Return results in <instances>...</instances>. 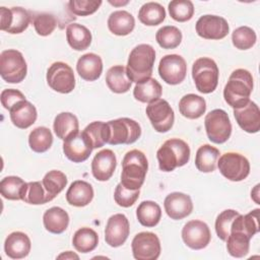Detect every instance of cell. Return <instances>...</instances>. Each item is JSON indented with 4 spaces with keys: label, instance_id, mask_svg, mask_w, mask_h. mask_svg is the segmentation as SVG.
Returning a JSON list of instances; mask_svg holds the SVG:
<instances>
[{
    "label": "cell",
    "instance_id": "cell-1",
    "mask_svg": "<svg viewBox=\"0 0 260 260\" xmlns=\"http://www.w3.org/2000/svg\"><path fill=\"white\" fill-rule=\"evenodd\" d=\"M253 90V76L246 69H236L232 72L223 88V98L232 108H240L250 101Z\"/></svg>",
    "mask_w": 260,
    "mask_h": 260
},
{
    "label": "cell",
    "instance_id": "cell-2",
    "mask_svg": "<svg viewBox=\"0 0 260 260\" xmlns=\"http://www.w3.org/2000/svg\"><path fill=\"white\" fill-rule=\"evenodd\" d=\"M155 51L148 44H140L130 52L126 72L131 82L139 83L151 77Z\"/></svg>",
    "mask_w": 260,
    "mask_h": 260
},
{
    "label": "cell",
    "instance_id": "cell-3",
    "mask_svg": "<svg viewBox=\"0 0 260 260\" xmlns=\"http://www.w3.org/2000/svg\"><path fill=\"white\" fill-rule=\"evenodd\" d=\"M148 169L145 154L138 150L128 151L122 160L121 184L130 190H139L143 185Z\"/></svg>",
    "mask_w": 260,
    "mask_h": 260
},
{
    "label": "cell",
    "instance_id": "cell-4",
    "mask_svg": "<svg viewBox=\"0 0 260 260\" xmlns=\"http://www.w3.org/2000/svg\"><path fill=\"white\" fill-rule=\"evenodd\" d=\"M156 157L160 171L172 172L189 161L190 147L180 138H171L157 149Z\"/></svg>",
    "mask_w": 260,
    "mask_h": 260
},
{
    "label": "cell",
    "instance_id": "cell-5",
    "mask_svg": "<svg viewBox=\"0 0 260 260\" xmlns=\"http://www.w3.org/2000/svg\"><path fill=\"white\" fill-rule=\"evenodd\" d=\"M219 71L216 63L207 57L197 59L192 66V78L197 90L201 93L214 91L218 83Z\"/></svg>",
    "mask_w": 260,
    "mask_h": 260
},
{
    "label": "cell",
    "instance_id": "cell-6",
    "mask_svg": "<svg viewBox=\"0 0 260 260\" xmlns=\"http://www.w3.org/2000/svg\"><path fill=\"white\" fill-rule=\"evenodd\" d=\"M27 72V65L22 54L13 49L4 50L0 55V75L9 83L21 82Z\"/></svg>",
    "mask_w": 260,
    "mask_h": 260
},
{
    "label": "cell",
    "instance_id": "cell-7",
    "mask_svg": "<svg viewBox=\"0 0 260 260\" xmlns=\"http://www.w3.org/2000/svg\"><path fill=\"white\" fill-rule=\"evenodd\" d=\"M108 143L111 145L134 143L141 135L140 125L130 118H119L107 122Z\"/></svg>",
    "mask_w": 260,
    "mask_h": 260
},
{
    "label": "cell",
    "instance_id": "cell-8",
    "mask_svg": "<svg viewBox=\"0 0 260 260\" xmlns=\"http://www.w3.org/2000/svg\"><path fill=\"white\" fill-rule=\"evenodd\" d=\"M208 139L216 144L224 143L232 134V124L229 115L221 109L209 112L204 119Z\"/></svg>",
    "mask_w": 260,
    "mask_h": 260
},
{
    "label": "cell",
    "instance_id": "cell-9",
    "mask_svg": "<svg viewBox=\"0 0 260 260\" xmlns=\"http://www.w3.org/2000/svg\"><path fill=\"white\" fill-rule=\"evenodd\" d=\"M217 168L220 174L230 181L240 182L250 174V162L238 152H226L217 159Z\"/></svg>",
    "mask_w": 260,
    "mask_h": 260
},
{
    "label": "cell",
    "instance_id": "cell-10",
    "mask_svg": "<svg viewBox=\"0 0 260 260\" xmlns=\"http://www.w3.org/2000/svg\"><path fill=\"white\" fill-rule=\"evenodd\" d=\"M49 86L60 93H69L75 87V77L72 68L64 62H55L47 70Z\"/></svg>",
    "mask_w": 260,
    "mask_h": 260
},
{
    "label": "cell",
    "instance_id": "cell-11",
    "mask_svg": "<svg viewBox=\"0 0 260 260\" xmlns=\"http://www.w3.org/2000/svg\"><path fill=\"white\" fill-rule=\"evenodd\" d=\"M145 113L156 132H168L174 125L175 114L166 100L157 99L149 103Z\"/></svg>",
    "mask_w": 260,
    "mask_h": 260
},
{
    "label": "cell",
    "instance_id": "cell-12",
    "mask_svg": "<svg viewBox=\"0 0 260 260\" xmlns=\"http://www.w3.org/2000/svg\"><path fill=\"white\" fill-rule=\"evenodd\" d=\"M158 74L168 84L181 83L187 74V64L183 57L177 54L164 56L158 64Z\"/></svg>",
    "mask_w": 260,
    "mask_h": 260
},
{
    "label": "cell",
    "instance_id": "cell-13",
    "mask_svg": "<svg viewBox=\"0 0 260 260\" xmlns=\"http://www.w3.org/2000/svg\"><path fill=\"white\" fill-rule=\"evenodd\" d=\"M133 257L137 260H156L160 255V242L154 233L141 232L131 243Z\"/></svg>",
    "mask_w": 260,
    "mask_h": 260
},
{
    "label": "cell",
    "instance_id": "cell-14",
    "mask_svg": "<svg viewBox=\"0 0 260 260\" xmlns=\"http://www.w3.org/2000/svg\"><path fill=\"white\" fill-rule=\"evenodd\" d=\"M0 29L9 34H20L24 31L29 22L30 15L22 7L6 8L0 7Z\"/></svg>",
    "mask_w": 260,
    "mask_h": 260
},
{
    "label": "cell",
    "instance_id": "cell-15",
    "mask_svg": "<svg viewBox=\"0 0 260 260\" xmlns=\"http://www.w3.org/2000/svg\"><path fill=\"white\" fill-rule=\"evenodd\" d=\"M195 27L197 35L206 40H221L230 31L229 23L223 17L211 14L199 17Z\"/></svg>",
    "mask_w": 260,
    "mask_h": 260
},
{
    "label": "cell",
    "instance_id": "cell-16",
    "mask_svg": "<svg viewBox=\"0 0 260 260\" xmlns=\"http://www.w3.org/2000/svg\"><path fill=\"white\" fill-rule=\"evenodd\" d=\"M182 239L189 248L200 250L209 244L211 234L208 225L204 221L194 219L185 223L182 230Z\"/></svg>",
    "mask_w": 260,
    "mask_h": 260
},
{
    "label": "cell",
    "instance_id": "cell-17",
    "mask_svg": "<svg viewBox=\"0 0 260 260\" xmlns=\"http://www.w3.org/2000/svg\"><path fill=\"white\" fill-rule=\"evenodd\" d=\"M92 149V144L83 131H78L77 133L70 135L63 142L64 154L73 162H82L86 160Z\"/></svg>",
    "mask_w": 260,
    "mask_h": 260
},
{
    "label": "cell",
    "instance_id": "cell-18",
    "mask_svg": "<svg viewBox=\"0 0 260 260\" xmlns=\"http://www.w3.org/2000/svg\"><path fill=\"white\" fill-rule=\"evenodd\" d=\"M129 233L130 225L128 218L122 213H116L107 221L105 229L106 243L113 248L120 247L128 239Z\"/></svg>",
    "mask_w": 260,
    "mask_h": 260
},
{
    "label": "cell",
    "instance_id": "cell-19",
    "mask_svg": "<svg viewBox=\"0 0 260 260\" xmlns=\"http://www.w3.org/2000/svg\"><path fill=\"white\" fill-rule=\"evenodd\" d=\"M164 207L168 216L175 220L183 219L193 211L191 197L182 192L170 193L165 198Z\"/></svg>",
    "mask_w": 260,
    "mask_h": 260
},
{
    "label": "cell",
    "instance_id": "cell-20",
    "mask_svg": "<svg viewBox=\"0 0 260 260\" xmlns=\"http://www.w3.org/2000/svg\"><path fill=\"white\" fill-rule=\"evenodd\" d=\"M117 167L116 155L111 149L99 151L91 161V173L101 182L108 181L114 174Z\"/></svg>",
    "mask_w": 260,
    "mask_h": 260
},
{
    "label": "cell",
    "instance_id": "cell-21",
    "mask_svg": "<svg viewBox=\"0 0 260 260\" xmlns=\"http://www.w3.org/2000/svg\"><path fill=\"white\" fill-rule=\"evenodd\" d=\"M238 125L248 133H257L260 129V111L256 103L249 101L245 106L234 109Z\"/></svg>",
    "mask_w": 260,
    "mask_h": 260
},
{
    "label": "cell",
    "instance_id": "cell-22",
    "mask_svg": "<svg viewBox=\"0 0 260 260\" xmlns=\"http://www.w3.org/2000/svg\"><path fill=\"white\" fill-rule=\"evenodd\" d=\"M9 114L12 124L19 129H26L30 127L38 117L36 107L26 100L15 104L9 110Z\"/></svg>",
    "mask_w": 260,
    "mask_h": 260
},
{
    "label": "cell",
    "instance_id": "cell-23",
    "mask_svg": "<svg viewBox=\"0 0 260 260\" xmlns=\"http://www.w3.org/2000/svg\"><path fill=\"white\" fill-rule=\"evenodd\" d=\"M31 244L28 236L22 232L9 234L4 243L5 254L11 259H21L30 252Z\"/></svg>",
    "mask_w": 260,
    "mask_h": 260
},
{
    "label": "cell",
    "instance_id": "cell-24",
    "mask_svg": "<svg viewBox=\"0 0 260 260\" xmlns=\"http://www.w3.org/2000/svg\"><path fill=\"white\" fill-rule=\"evenodd\" d=\"M76 70L82 79L86 81H94L100 78L103 72L102 58L94 53L84 54L78 59Z\"/></svg>",
    "mask_w": 260,
    "mask_h": 260
},
{
    "label": "cell",
    "instance_id": "cell-25",
    "mask_svg": "<svg viewBox=\"0 0 260 260\" xmlns=\"http://www.w3.org/2000/svg\"><path fill=\"white\" fill-rule=\"evenodd\" d=\"M93 198L92 186L82 180H76L71 183L66 192V200L70 205L83 207L90 203Z\"/></svg>",
    "mask_w": 260,
    "mask_h": 260
},
{
    "label": "cell",
    "instance_id": "cell-26",
    "mask_svg": "<svg viewBox=\"0 0 260 260\" xmlns=\"http://www.w3.org/2000/svg\"><path fill=\"white\" fill-rule=\"evenodd\" d=\"M45 229L52 234H62L69 224L68 213L59 206H54L45 211L43 215Z\"/></svg>",
    "mask_w": 260,
    "mask_h": 260
},
{
    "label": "cell",
    "instance_id": "cell-27",
    "mask_svg": "<svg viewBox=\"0 0 260 260\" xmlns=\"http://www.w3.org/2000/svg\"><path fill=\"white\" fill-rule=\"evenodd\" d=\"M135 26V19L131 13L125 10H117L110 14L108 27L116 36H127Z\"/></svg>",
    "mask_w": 260,
    "mask_h": 260
},
{
    "label": "cell",
    "instance_id": "cell-28",
    "mask_svg": "<svg viewBox=\"0 0 260 260\" xmlns=\"http://www.w3.org/2000/svg\"><path fill=\"white\" fill-rule=\"evenodd\" d=\"M66 39L73 50L83 51L91 44V32L86 26L73 22L66 28Z\"/></svg>",
    "mask_w": 260,
    "mask_h": 260
},
{
    "label": "cell",
    "instance_id": "cell-29",
    "mask_svg": "<svg viewBox=\"0 0 260 260\" xmlns=\"http://www.w3.org/2000/svg\"><path fill=\"white\" fill-rule=\"evenodd\" d=\"M179 111L185 118L198 119L206 111V102L200 95L188 93L180 100Z\"/></svg>",
    "mask_w": 260,
    "mask_h": 260
},
{
    "label": "cell",
    "instance_id": "cell-30",
    "mask_svg": "<svg viewBox=\"0 0 260 260\" xmlns=\"http://www.w3.org/2000/svg\"><path fill=\"white\" fill-rule=\"evenodd\" d=\"M106 82L108 87L115 93L127 92L131 87V80L128 78L126 67L123 65H115L111 67L106 74Z\"/></svg>",
    "mask_w": 260,
    "mask_h": 260
},
{
    "label": "cell",
    "instance_id": "cell-31",
    "mask_svg": "<svg viewBox=\"0 0 260 260\" xmlns=\"http://www.w3.org/2000/svg\"><path fill=\"white\" fill-rule=\"evenodd\" d=\"M219 150L210 144L201 145L195 155V166L202 173H211L216 169Z\"/></svg>",
    "mask_w": 260,
    "mask_h": 260
},
{
    "label": "cell",
    "instance_id": "cell-32",
    "mask_svg": "<svg viewBox=\"0 0 260 260\" xmlns=\"http://www.w3.org/2000/svg\"><path fill=\"white\" fill-rule=\"evenodd\" d=\"M162 88L159 82L154 78H148L142 82L136 83L133 89L134 98L141 103H151L160 99Z\"/></svg>",
    "mask_w": 260,
    "mask_h": 260
},
{
    "label": "cell",
    "instance_id": "cell-33",
    "mask_svg": "<svg viewBox=\"0 0 260 260\" xmlns=\"http://www.w3.org/2000/svg\"><path fill=\"white\" fill-rule=\"evenodd\" d=\"M53 127L57 137L62 140H65L70 135L79 131V124L76 116L69 112L58 114L55 117Z\"/></svg>",
    "mask_w": 260,
    "mask_h": 260
},
{
    "label": "cell",
    "instance_id": "cell-34",
    "mask_svg": "<svg viewBox=\"0 0 260 260\" xmlns=\"http://www.w3.org/2000/svg\"><path fill=\"white\" fill-rule=\"evenodd\" d=\"M136 216L139 223L143 226H155L161 217L160 206L154 201H142L136 209Z\"/></svg>",
    "mask_w": 260,
    "mask_h": 260
},
{
    "label": "cell",
    "instance_id": "cell-35",
    "mask_svg": "<svg viewBox=\"0 0 260 260\" xmlns=\"http://www.w3.org/2000/svg\"><path fill=\"white\" fill-rule=\"evenodd\" d=\"M166 18V10L157 2H147L143 4L138 11V19L141 23L154 26L161 23Z\"/></svg>",
    "mask_w": 260,
    "mask_h": 260
},
{
    "label": "cell",
    "instance_id": "cell-36",
    "mask_svg": "<svg viewBox=\"0 0 260 260\" xmlns=\"http://www.w3.org/2000/svg\"><path fill=\"white\" fill-rule=\"evenodd\" d=\"M251 238L241 231H231L226 238V249L231 256L242 258L249 252Z\"/></svg>",
    "mask_w": 260,
    "mask_h": 260
},
{
    "label": "cell",
    "instance_id": "cell-37",
    "mask_svg": "<svg viewBox=\"0 0 260 260\" xmlns=\"http://www.w3.org/2000/svg\"><path fill=\"white\" fill-rule=\"evenodd\" d=\"M99 244L98 234L90 228H81L77 230L72 239V245L76 251L88 253L93 251Z\"/></svg>",
    "mask_w": 260,
    "mask_h": 260
},
{
    "label": "cell",
    "instance_id": "cell-38",
    "mask_svg": "<svg viewBox=\"0 0 260 260\" xmlns=\"http://www.w3.org/2000/svg\"><path fill=\"white\" fill-rule=\"evenodd\" d=\"M259 208H256L246 215L239 214L232 222L231 231H241L251 239L259 232Z\"/></svg>",
    "mask_w": 260,
    "mask_h": 260
},
{
    "label": "cell",
    "instance_id": "cell-39",
    "mask_svg": "<svg viewBox=\"0 0 260 260\" xmlns=\"http://www.w3.org/2000/svg\"><path fill=\"white\" fill-rule=\"evenodd\" d=\"M53 143V135L49 128L40 126L35 128L28 135V144L32 151L42 153L47 151Z\"/></svg>",
    "mask_w": 260,
    "mask_h": 260
},
{
    "label": "cell",
    "instance_id": "cell-40",
    "mask_svg": "<svg viewBox=\"0 0 260 260\" xmlns=\"http://www.w3.org/2000/svg\"><path fill=\"white\" fill-rule=\"evenodd\" d=\"M20 198L22 201L32 205L44 204L50 202L51 199L49 198L42 182H28L25 183Z\"/></svg>",
    "mask_w": 260,
    "mask_h": 260
},
{
    "label": "cell",
    "instance_id": "cell-41",
    "mask_svg": "<svg viewBox=\"0 0 260 260\" xmlns=\"http://www.w3.org/2000/svg\"><path fill=\"white\" fill-rule=\"evenodd\" d=\"M42 183L49 198L52 201L66 187L67 177L61 171L52 170L44 176Z\"/></svg>",
    "mask_w": 260,
    "mask_h": 260
},
{
    "label": "cell",
    "instance_id": "cell-42",
    "mask_svg": "<svg viewBox=\"0 0 260 260\" xmlns=\"http://www.w3.org/2000/svg\"><path fill=\"white\" fill-rule=\"evenodd\" d=\"M155 40L162 49H175L182 42V32L174 25H166L156 31Z\"/></svg>",
    "mask_w": 260,
    "mask_h": 260
},
{
    "label": "cell",
    "instance_id": "cell-43",
    "mask_svg": "<svg viewBox=\"0 0 260 260\" xmlns=\"http://www.w3.org/2000/svg\"><path fill=\"white\" fill-rule=\"evenodd\" d=\"M83 133L91 142L93 149L102 147L106 143H108L109 133L107 123H104L102 121L91 122L83 129Z\"/></svg>",
    "mask_w": 260,
    "mask_h": 260
},
{
    "label": "cell",
    "instance_id": "cell-44",
    "mask_svg": "<svg viewBox=\"0 0 260 260\" xmlns=\"http://www.w3.org/2000/svg\"><path fill=\"white\" fill-rule=\"evenodd\" d=\"M25 182L16 176H8L0 182L1 195L8 200H21L20 195Z\"/></svg>",
    "mask_w": 260,
    "mask_h": 260
},
{
    "label": "cell",
    "instance_id": "cell-45",
    "mask_svg": "<svg viewBox=\"0 0 260 260\" xmlns=\"http://www.w3.org/2000/svg\"><path fill=\"white\" fill-rule=\"evenodd\" d=\"M171 17L179 22H185L192 18L194 5L190 0H174L168 5Z\"/></svg>",
    "mask_w": 260,
    "mask_h": 260
},
{
    "label": "cell",
    "instance_id": "cell-46",
    "mask_svg": "<svg viewBox=\"0 0 260 260\" xmlns=\"http://www.w3.org/2000/svg\"><path fill=\"white\" fill-rule=\"evenodd\" d=\"M257 37L254 29L243 25L236 28L232 34L233 45L239 50L251 49L256 43Z\"/></svg>",
    "mask_w": 260,
    "mask_h": 260
},
{
    "label": "cell",
    "instance_id": "cell-47",
    "mask_svg": "<svg viewBox=\"0 0 260 260\" xmlns=\"http://www.w3.org/2000/svg\"><path fill=\"white\" fill-rule=\"evenodd\" d=\"M239 214L240 213L234 209H225L217 215L215 220V232L221 241H225L229 237L232 222Z\"/></svg>",
    "mask_w": 260,
    "mask_h": 260
},
{
    "label": "cell",
    "instance_id": "cell-48",
    "mask_svg": "<svg viewBox=\"0 0 260 260\" xmlns=\"http://www.w3.org/2000/svg\"><path fill=\"white\" fill-rule=\"evenodd\" d=\"M102 1L96 0H70L68 2L69 10L78 16H87L94 13L100 6Z\"/></svg>",
    "mask_w": 260,
    "mask_h": 260
},
{
    "label": "cell",
    "instance_id": "cell-49",
    "mask_svg": "<svg viewBox=\"0 0 260 260\" xmlns=\"http://www.w3.org/2000/svg\"><path fill=\"white\" fill-rule=\"evenodd\" d=\"M32 24L35 26L36 32L39 36L47 37L51 35L57 26V20L54 15L49 13H40L35 16Z\"/></svg>",
    "mask_w": 260,
    "mask_h": 260
},
{
    "label": "cell",
    "instance_id": "cell-50",
    "mask_svg": "<svg viewBox=\"0 0 260 260\" xmlns=\"http://www.w3.org/2000/svg\"><path fill=\"white\" fill-rule=\"evenodd\" d=\"M139 197V190H130L125 188L121 183L116 186L114 192V199L119 206L130 207Z\"/></svg>",
    "mask_w": 260,
    "mask_h": 260
},
{
    "label": "cell",
    "instance_id": "cell-51",
    "mask_svg": "<svg viewBox=\"0 0 260 260\" xmlns=\"http://www.w3.org/2000/svg\"><path fill=\"white\" fill-rule=\"evenodd\" d=\"M25 96L24 94L19 91L18 89L14 88H7L2 90L1 92V104L6 110H10L15 104H17L20 101H24Z\"/></svg>",
    "mask_w": 260,
    "mask_h": 260
},
{
    "label": "cell",
    "instance_id": "cell-52",
    "mask_svg": "<svg viewBox=\"0 0 260 260\" xmlns=\"http://www.w3.org/2000/svg\"><path fill=\"white\" fill-rule=\"evenodd\" d=\"M58 259H62V258H64V259H79V257H78V255H76V254H74L73 252H71V251H67V252H65V253H62V254H60L58 257H57Z\"/></svg>",
    "mask_w": 260,
    "mask_h": 260
},
{
    "label": "cell",
    "instance_id": "cell-53",
    "mask_svg": "<svg viewBox=\"0 0 260 260\" xmlns=\"http://www.w3.org/2000/svg\"><path fill=\"white\" fill-rule=\"evenodd\" d=\"M258 189H259V184H258V185H256V186H255V188H254V191H256V194H255V195H251V197H253L254 201H255L257 204H259V201H258V200H257V198H256V197L258 196V194H259V193H258ZM251 194H254V192L252 191V192H251Z\"/></svg>",
    "mask_w": 260,
    "mask_h": 260
},
{
    "label": "cell",
    "instance_id": "cell-54",
    "mask_svg": "<svg viewBox=\"0 0 260 260\" xmlns=\"http://www.w3.org/2000/svg\"><path fill=\"white\" fill-rule=\"evenodd\" d=\"M109 3H111L112 5H114V6H122V5H126V4H128V1H124V2H121V1H109Z\"/></svg>",
    "mask_w": 260,
    "mask_h": 260
}]
</instances>
